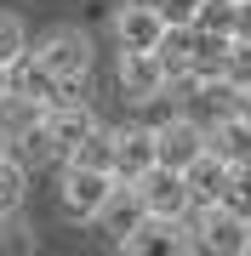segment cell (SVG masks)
Instances as JSON below:
<instances>
[{"label":"cell","instance_id":"6da1fadb","mask_svg":"<svg viewBox=\"0 0 251 256\" xmlns=\"http://www.w3.org/2000/svg\"><path fill=\"white\" fill-rule=\"evenodd\" d=\"M194 250H211V256H240V250H251V216L234 210L228 200L194 205Z\"/></svg>","mask_w":251,"mask_h":256},{"label":"cell","instance_id":"7a4b0ae2","mask_svg":"<svg viewBox=\"0 0 251 256\" xmlns=\"http://www.w3.org/2000/svg\"><path fill=\"white\" fill-rule=\"evenodd\" d=\"M120 188L114 171H97V165H69L63 188H57V205H63L69 222H97V210L109 205V194Z\"/></svg>","mask_w":251,"mask_h":256},{"label":"cell","instance_id":"3957f363","mask_svg":"<svg viewBox=\"0 0 251 256\" xmlns=\"http://www.w3.org/2000/svg\"><path fill=\"white\" fill-rule=\"evenodd\" d=\"M35 57H40V63H46L63 86H80L86 74H92V40H86L80 28H52V34L40 40Z\"/></svg>","mask_w":251,"mask_h":256},{"label":"cell","instance_id":"277c9868","mask_svg":"<svg viewBox=\"0 0 251 256\" xmlns=\"http://www.w3.org/2000/svg\"><path fill=\"white\" fill-rule=\"evenodd\" d=\"M154 142H160V165L188 171V165L211 148V131H205L194 114H171V120H160V126H154Z\"/></svg>","mask_w":251,"mask_h":256},{"label":"cell","instance_id":"5b68a950","mask_svg":"<svg viewBox=\"0 0 251 256\" xmlns=\"http://www.w3.org/2000/svg\"><path fill=\"white\" fill-rule=\"evenodd\" d=\"M137 194H143V205H149L154 216H188V210H194L188 176L177 171V165H154V171H143V176H137Z\"/></svg>","mask_w":251,"mask_h":256},{"label":"cell","instance_id":"8992f818","mask_svg":"<svg viewBox=\"0 0 251 256\" xmlns=\"http://www.w3.org/2000/svg\"><path fill=\"white\" fill-rule=\"evenodd\" d=\"M40 126H46V137H52V148H57V160H69V154H75V148L97 131V114L86 108L80 97H63V102H52V108H46V120H40Z\"/></svg>","mask_w":251,"mask_h":256},{"label":"cell","instance_id":"52a82bcc","mask_svg":"<svg viewBox=\"0 0 251 256\" xmlns=\"http://www.w3.org/2000/svg\"><path fill=\"white\" fill-rule=\"evenodd\" d=\"M166 18L154 12V0H131V6L114 12V40H120V52H154L160 40H166Z\"/></svg>","mask_w":251,"mask_h":256},{"label":"cell","instance_id":"ba28073f","mask_svg":"<svg viewBox=\"0 0 251 256\" xmlns=\"http://www.w3.org/2000/svg\"><path fill=\"white\" fill-rule=\"evenodd\" d=\"M120 250H194V222H183V216H154V210H149V216L126 234Z\"/></svg>","mask_w":251,"mask_h":256},{"label":"cell","instance_id":"9c48e42d","mask_svg":"<svg viewBox=\"0 0 251 256\" xmlns=\"http://www.w3.org/2000/svg\"><path fill=\"white\" fill-rule=\"evenodd\" d=\"M166 63H160V52H120V92H126V102H149V97H160L166 92Z\"/></svg>","mask_w":251,"mask_h":256},{"label":"cell","instance_id":"30bf717a","mask_svg":"<svg viewBox=\"0 0 251 256\" xmlns=\"http://www.w3.org/2000/svg\"><path fill=\"white\" fill-rule=\"evenodd\" d=\"M160 165V142H154V126H126L114 137V176L120 182H137L143 171Z\"/></svg>","mask_w":251,"mask_h":256},{"label":"cell","instance_id":"8fae6325","mask_svg":"<svg viewBox=\"0 0 251 256\" xmlns=\"http://www.w3.org/2000/svg\"><path fill=\"white\" fill-rule=\"evenodd\" d=\"M143 216H149V205H143V194H137V182H120V188L109 194V205L97 210V228L109 234L114 245H126V234L137 228Z\"/></svg>","mask_w":251,"mask_h":256},{"label":"cell","instance_id":"7c38bea8","mask_svg":"<svg viewBox=\"0 0 251 256\" xmlns=\"http://www.w3.org/2000/svg\"><path fill=\"white\" fill-rule=\"evenodd\" d=\"M188 194H194V205H217V200H228V182H234V165L223 160V154H211V148H205V154L188 165Z\"/></svg>","mask_w":251,"mask_h":256},{"label":"cell","instance_id":"4fadbf2b","mask_svg":"<svg viewBox=\"0 0 251 256\" xmlns=\"http://www.w3.org/2000/svg\"><path fill=\"white\" fill-rule=\"evenodd\" d=\"M211 154H223L228 165H245L251 160V120L245 114H223L211 126Z\"/></svg>","mask_w":251,"mask_h":256},{"label":"cell","instance_id":"5bb4252c","mask_svg":"<svg viewBox=\"0 0 251 256\" xmlns=\"http://www.w3.org/2000/svg\"><path fill=\"white\" fill-rule=\"evenodd\" d=\"M160 63H166V74L177 80V74H188L194 68V23H171L166 28V40H160Z\"/></svg>","mask_w":251,"mask_h":256},{"label":"cell","instance_id":"9a60e30c","mask_svg":"<svg viewBox=\"0 0 251 256\" xmlns=\"http://www.w3.org/2000/svg\"><path fill=\"white\" fill-rule=\"evenodd\" d=\"M23 194H29V160L0 154V216H12L23 205Z\"/></svg>","mask_w":251,"mask_h":256},{"label":"cell","instance_id":"2e32d148","mask_svg":"<svg viewBox=\"0 0 251 256\" xmlns=\"http://www.w3.org/2000/svg\"><path fill=\"white\" fill-rule=\"evenodd\" d=\"M114 137L120 131H109V126H97L92 137H86L75 154H69V165H97V171H114Z\"/></svg>","mask_w":251,"mask_h":256},{"label":"cell","instance_id":"e0dca14e","mask_svg":"<svg viewBox=\"0 0 251 256\" xmlns=\"http://www.w3.org/2000/svg\"><path fill=\"white\" fill-rule=\"evenodd\" d=\"M29 52V28H23V18H12V12H0V63H18V57Z\"/></svg>","mask_w":251,"mask_h":256},{"label":"cell","instance_id":"ac0fdd59","mask_svg":"<svg viewBox=\"0 0 251 256\" xmlns=\"http://www.w3.org/2000/svg\"><path fill=\"white\" fill-rule=\"evenodd\" d=\"M200 28L234 34V0H205V6H200Z\"/></svg>","mask_w":251,"mask_h":256},{"label":"cell","instance_id":"d6986e66","mask_svg":"<svg viewBox=\"0 0 251 256\" xmlns=\"http://www.w3.org/2000/svg\"><path fill=\"white\" fill-rule=\"evenodd\" d=\"M200 6L205 0H154V12L166 23H200Z\"/></svg>","mask_w":251,"mask_h":256},{"label":"cell","instance_id":"ffe728a7","mask_svg":"<svg viewBox=\"0 0 251 256\" xmlns=\"http://www.w3.org/2000/svg\"><path fill=\"white\" fill-rule=\"evenodd\" d=\"M228 80L234 86H251V40H234V46H228Z\"/></svg>","mask_w":251,"mask_h":256},{"label":"cell","instance_id":"44dd1931","mask_svg":"<svg viewBox=\"0 0 251 256\" xmlns=\"http://www.w3.org/2000/svg\"><path fill=\"white\" fill-rule=\"evenodd\" d=\"M228 205L251 216V160H245V165H234V182H228Z\"/></svg>","mask_w":251,"mask_h":256},{"label":"cell","instance_id":"7402d4cb","mask_svg":"<svg viewBox=\"0 0 251 256\" xmlns=\"http://www.w3.org/2000/svg\"><path fill=\"white\" fill-rule=\"evenodd\" d=\"M234 40H251V0H234Z\"/></svg>","mask_w":251,"mask_h":256},{"label":"cell","instance_id":"603a6c76","mask_svg":"<svg viewBox=\"0 0 251 256\" xmlns=\"http://www.w3.org/2000/svg\"><path fill=\"white\" fill-rule=\"evenodd\" d=\"M240 114L251 120V86H240Z\"/></svg>","mask_w":251,"mask_h":256},{"label":"cell","instance_id":"cb8c5ba5","mask_svg":"<svg viewBox=\"0 0 251 256\" xmlns=\"http://www.w3.org/2000/svg\"><path fill=\"white\" fill-rule=\"evenodd\" d=\"M6 92H12V68L0 63V97H6Z\"/></svg>","mask_w":251,"mask_h":256},{"label":"cell","instance_id":"d4e9b609","mask_svg":"<svg viewBox=\"0 0 251 256\" xmlns=\"http://www.w3.org/2000/svg\"><path fill=\"white\" fill-rule=\"evenodd\" d=\"M0 154H12V137H6V131H0Z\"/></svg>","mask_w":251,"mask_h":256}]
</instances>
